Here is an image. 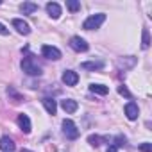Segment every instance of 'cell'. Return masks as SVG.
I'll return each mask as SVG.
<instances>
[{"label": "cell", "instance_id": "obj_1", "mask_svg": "<svg viewBox=\"0 0 152 152\" xmlns=\"http://www.w3.org/2000/svg\"><path fill=\"white\" fill-rule=\"evenodd\" d=\"M22 70L27 75H41V66L38 64V61L32 56H27L22 59Z\"/></svg>", "mask_w": 152, "mask_h": 152}, {"label": "cell", "instance_id": "obj_2", "mask_svg": "<svg viewBox=\"0 0 152 152\" xmlns=\"http://www.w3.org/2000/svg\"><path fill=\"white\" fill-rule=\"evenodd\" d=\"M104 22H106V15H104V13L91 15L90 18H86V20H84V23H83V29H86V31H93V29H99V27H100Z\"/></svg>", "mask_w": 152, "mask_h": 152}, {"label": "cell", "instance_id": "obj_3", "mask_svg": "<svg viewBox=\"0 0 152 152\" xmlns=\"http://www.w3.org/2000/svg\"><path fill=\"white\" fill-rule=\"evenodd\" d=\"M63 132L68 140H77L79 138V129L72 120H63Z\"/></svg>", "mask_w": 152, "mask_h": 152}, {"label": "cell", "instance_id": "obj_4", "mask_svg": "<svg viewBox=\"0 0 152 152\" xmlns=\"http://www.w3.org/2000/svg\"><path fill=\"white\" fill-rule=\"evenodd\" d=\"M70 47L75 50V52H86L90 48V45L86 43V39H83L81 36H72L70 38Z\"/></svg>", "mask_w": 152, "mask_h": 152}, {"label": "cell", "instance_id": "obj_5", "mask_svg": "<svg viewBox=\"0 0 152 152\" xmlns=\"http://www.w3.org/2000/svg\"><path fill=\"white\" fill-rule=\"evenodd\" d=\"M41 54H43V57L52 59V61L61 59V50L56 48V47H52V45H43V47H41Z\"/></svg>", "mask_w": 152, "mask_h": 152}, {"label": "cell", "instance_id": "obj_6", "mask_svg": "<svg viewBox=\"0 0 152 152\" xmlns=\"http://www.w3.org/2000/svg\"><path fill=\"white\" fill-rule=\"evenodd\" d=\"M61 81H63L66 86H75V84L79 83V75H77V72H73V70H66V72L63 73Z\"/></svg>", "mask_w": 152, "mask_h": 152}, {"label": "cell", "instance_id": "obj_7", "mask_svg": "<svg viewBox=\"0 0 152 152\" xmlns=\"http://www.w3.org/2000/svg\"><path fill=\"white\" fill-rule=\"evenodd\" d=\"M13 27L20 32V34H31V27H29V23L27 22H23V20H20V18H15L13 20Z\"/></svg>", "mask_w": 152, "mask_h": 152}, {"label": "cell", "instance_id": "obj_8", "mask_svg": "<svg viewBox=\"0 0 152 152\" xmlns=\"http://www.w3.org/2000/svg\"><path fill=\"white\" fill-rule=\"evenodd\" d=\"M81 68L88 70V72H99L104 68V63L102 61H84V63H81Z\"/></svg>", "mask_w": 152, "mask_h": 152}, {"label": "cell", "instance_id": "obj_9", "mask_svg": "<svg viewBox=\"0 0 152 152\" xmlns=\"http://www.w3.org/2000/svg\"><path fill=\"white\" fill-rule=\"evenodd\" d=\"M0 148H2L4 152H13L16 148V145H15V141L9 136H2L0 138Z\"/></svg>", "mask_w": 152, "mask_h": 152}, {"label": "cell", "instance_id": "obj_10", "mask_svg": "<svg viewBox=\"0 0 152 152\" xmlns=\"http://www.w3.org/2000/svg\"><path fill=\"white\" fill-rule=\"evenodd\" d=\"M18 125H20V129H22L25 134H29V132H31V129H32L31 120H29V116H27V115H18Z\"/></svg>", "mask_w": 152, "mask_h": 152}, {"label": "cell", "instance_id": "obj_11", "mask_svg": "<svg viewBox=\"0 0 152 152\" xmlns=\"http://www.w3.org/2000/svg\"><path fill=\"white\" fill-rule=\"evenodd\" d=\"M47 13L50 15V18L57 20V18L61 16V7H59V4H56V2H48V4H47Z\"/></svg>", "mask_w": 152, "mask_h": 152}, {"label": "cell", "instance_id": "obj_12", "mask_svg": "<svg viewBox=\"0 0 152 152\" xmlns=\"http://www.w3.org/2000/svg\"><path fill=\"white\" fill-rule=\"evenodd\" d=\"M61 107L66 113H75V111H77V107H79V104L75 102V100H72V99H64V100H61Z\"/></svg>", "mask_w": 152, "mask_h": 152}, {"label": "cell", "instance_id": "obj_13", "mask_svg": "<svg viewBox=\"0 0 152 152\" xmlns=\"http://www.w3.org/2000/svg\"><path fill=\"white\" fill-rule=\"evenodd\" d=\"M134 64H136V57H132V56H129V57H124V59H118V61H116V66H118V68H124V70L132 68Z\"/></svg>", "mask_w": 152, "mask_h": 152}, {"label": "cell", "instance_id": "obj_14", "mask_svg": "<svg viewBox=\"0 0 152 152\" xmlns=\"http://www.w3.org/2000/svg\"><path fill=\"white\" fill-rule=\"evenodd\" d=\"M125 115L129 120H136L138 118V106L134 102H127L125 104Z\"/></svg>", "mask_w": 152, "mask_h": 152}, {"label": "cell", "instance_id": "obj_15", "mask_svg": "<svg viewBox=\"0 0 152 152\" xmlns=\"http://www.w3.org/2000/svg\"><path fill=\"white\" fill-rule=\"evenodd\" d=\"M41 102H43V106H45L47 113H50V115H56V111H57V104H56V100H54V99H50V97H45Z\"/></svg>", "mask_w": 152, "mask_h": 152}, {"label": "cell", "instance_id": "obj_16", "mask_svg": "<svg viewBox=\"0 0 152 152\" xmlns=\"http://www.w3.org/2000/svg\"><path fill=\"white\" fill-rule=\"evenodd\" d=\"M20 9H22L23 15H32V13L38 11V4H34V2H23L20 6Z\"/></svg>", "mask_w": 152, "mask_h": 152}, {"label": "cell", "instance_id": "obj_17", "mask_svg": "<svg viewBox=\"0 0 152 152\" xmlns=\"http://www.w3.org/2000/svg\"><path fill=\"white\" fill-rule=\"evenodd\" d=\"M90 91L91 93H97V95H107L109 93V88L107 86H102V84H90Z\"/></svg>", "mask_w": 152, "mask_h": 152}, {"label": "cell", "instance_id": "obj_18", "mask_svg": "<svg viewBox=\"0 0 152 152\" xmlns=\"http://www.w3.org/2000/svg\"><path fill=\"white\" fill-rule=\"evenodd\" d=\"M104 141H107V138H102V136H97V134L88 136V143H90L91 147H99V145H102Z\"/></svg>", "mask_w": 152, "mask_h": 152}, {"label": "cell", "instance_id": "obj_19", "mask_svg": "<svg viewBox=\"0 0 152 152\" xmlns=\"http://www.w3.org/2000/svg\"><path fill=\"white\" fill-rule=\"evenodd\" d=\"M148 45H150L148 29H143V32H141V47H143V48H148Z\"/></svg>", "mask_w": 152, "mask_h": 152}, {"label": "cell", "instance_id": "obj_20", "mask_svg": "<svg viewBox=\"0 0 152 152\" xmlns=\"http://www.w3.org/2000/svg\"><path fill=\"white\" fill-rule=\"evenodd\" d=\"M66 7H68L72 13H77V11L81 9V4L75 2V0H66Z\"/></svg>", "mask_w": 152, "mask_h": 152}, {"label": "cell", "instance_id": "obj_21", "mask_svg": "<svg viewBox=\"0 0 152 152\" xmlns=\"http://www.w3.org/2000/svg\"><path fill=\"white\" fill-rule=\"evenodd\" d=\"M7 95H9V97H13V99H15V102H22V100H23V97H22L15 88H7Z\"/></svg>", "mask_w": 152, "mask_h": 152}, {"label": "cell", "instance_id": "obj_22", "mask_svg": "<svg viewBox=\"0 0 152 152\" xmlns=\"http://www.w3.org/2000/svg\"><path fill=\"white\" fill-rule=\"evenodd\" d=\"M125 145V136H122V134H118L116 138H115V143H113V147H124Z\"/></svg>", "mask_w": 152, "mask_h": 152}, {"label": "cell", "instance_id": "obj_23", "mask_svg": "<svg viewBox=\"0 0 152 152\" xmlns=\"http://www.w3.org/2000/svg\"><path fill=\"white\" fill-rule=\"evenodd\" d=\"M118 93H120V95H124V97H127V99H131V97H132V95H131V91H129L125 86H120V88H118Z\"/></svg>", "mask_w": 152, "mask_h": 152}, {"label": "cell", "instance_id": "obj_24", "mask_svg": "<svg viewBox=\"0 0 152 152\" xmlns=\"http://www.w3.org/2000/svg\"><path fill=\"white\" fill-rule=\"evenodd\" d=\"M140 150L141 152H152V143H141L140 145Z\"/></svg>", "mask_w": 152, "mask_h": 152}, {"label": "cell", "instance_id": "obj_25", "mask_svg": "<svg viewBox=\"0 0 152 152\" xmlns=\"http://www.w3.org/2000/svg\"><path fill=\"white\" fill-rule=\"evenodd\" d=\"M0 34H2V36H7L9 34V29L6 25H2V23H0Z\"/></svg>", "mask_w": 152, "mask_h": 152}, {"label": "cell", "instance_id": "obj_26", "mask_svg": "<svg viewBox=\"0 0 152 152\" xmlns=\"http://www.w3.org/2000/svg\"><path fill=\"white\" fill-rule=\"evenodd\" d=\"M107 152H118V150H116V147H113V145H111V147L107 148Z\"/></svg>", "mask_w": 152, "mask_h": 152}, {"label": "cell", "instance_id": "obj_27", "mask_svg": "<svg viewBox=\"0 0 152 152\" xmlns=\"http://www.w3.org/2000/svg\"><path fill=\"white\" fill-rule=\"evenodd\" d=\"M0 4H2V2H0Z\"/></svg>", "mask_w": 152, "mask_h": 152}]
</instances>
